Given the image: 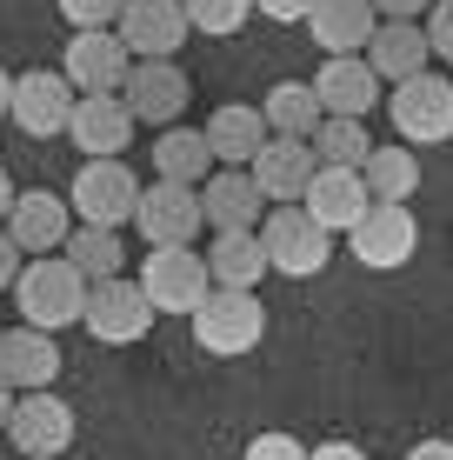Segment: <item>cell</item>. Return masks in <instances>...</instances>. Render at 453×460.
Returning <instances> with one entry per match:
<instances>
[{"instance_id":"obj_21","label":"cell","mask_w":453,"mask_h":460,"mask_svg":"<svg viewBox=\"0 0 453 460\" xmlns=\"http://www.w3.org/2000/svg\"><path fill=\"white\" fill-rule=\"evenodd\" d=\"M314 93L327 114H353L361 120L373 101H380V74L367 67V54H327L320 74H314Z\"/></svg>"},{"instance_id":"obj_5","label":"cell","mask_w":453,"mask_h":460,"mask_svg":"<svg viewBox=\"0 0 453 460\" xmlns=\"http://www.w3.org/2000/svg\"><path fill=\"white\" fill-rule=\"evenodd\" d=\"M213 274H207V253L194 247H147V267H140V294L153 300V314H194L207 300Z\"/></svg>"},{"instance_id":"obj_22","label":"cell","mask_w":453,"mask_h":460,"mask_svg":"<svg viewBox=\"0 0 453 460\" xmlns=\"http://www.w3.org/2000/svg\"><path fill=\"white\" fill-rule=\"evenodd\" d=\"M361 54H367V67L380 74V81H407V74H420L433 60V40H427V27H414V21H380Z\"/></svg>"},{"instance_id":"obj_6","label":"cell","mask_w":453,"mask_h":460,"mask_svg":"<svg viewBox=\"0 0 453 460\" xmlns=\"http://www.w3.org/2000/svg\"><path fill=\"white\" fill-rule=\"evenodd\" d=\"M134 227H140V241H147V247H194V234L207 227V214H200V187H187V181L140 187Z\"/></svg>"},{"instance_id":"obj_39","label":"cell","mask_w":453,"mask_h":460,"mask_svg":"<svg viewBox=\"0 0 453 460\" xmlns=\"http://www.w3.org/2000/svg\"><path fill=\"white\" fill-rule=\"evenodd\" d=\"M407 460H453V440H420Z\"/></svg>"},{"instance_id":"obj_37","label":"cell","mask_w":453,"mask_h":460,"mask_svg":"<svg viewBox=\"0 0 453 460\" xmlns=\"http://www.w3.org/2000/svg\"><path fill=\"white\" fill-rule=\"evenodd\" d=\"M260 13H267V21H307V13H314V0H254Z\"/></svg>"},{"instance_id":"obj_43","label":"cell","mask_w":453,"mask_h":460,"mask_svg":"<svg viewBox=\"0 0 453 460\" xmlns=\"http://www.w3.org/2000/svg\"><path fill=\"white\" fill-rule=\"evenodd\" d=\"M40 460H67V454H40Z\"/></svg>"},{"instance_id":"obj_9","label":"cell","mask_w":453,"mask_h":460,"mask_svg":"<svg viewBox=\"0 0 453 460\" xmlns=\"http://www.w3.org/2000/svg\"><path fill=\"white\" fill-rule=\"evenodd\" d=\"M87 334L100 341V347H134V341H147V327H153V300L140 294V280H93L87 288Z\"/></svg>"},{"instance_id":"obj_16","label":"cell","mask_w":453,"mask_h":460,"mask_svg":"<svg viewBox=\"0 0 453 460\" xmlns=\"http://www.w3.org/2000/svg\"><path fill=\"white\" fill-rule=\"evenodd\" d=\"M314 147L307 140H293V134H267V147L247 161V173H254V187H260V200L267 208H280V200H301L307 194V181H314Z\"/></svg>"},{"instance_id":"obj_34","label":"cell","mask_w":453,"mask_h":460,"mask_svg":"<svg viewBox=\"0 0 453 460\" xmlns=\"http://www.w3.org/2000/svg\"><path fill=\"white\" fill-rule=\"evenodd\" d=\"M427 40H433V54H440V60H453V0H433Z\"/></svg>"},{"instance_id":"obj_38","label":"cell","mask_w":453,"mask_h":460,"mask_svg":"<svg viewBox=\"0 0 453 460\" xmlns=\"http://www.w3.org/2000/svg\"><path fill=\"white\" fill-rule=\"evenodd\" d=\"M307 460H367L353 440H320V447H307Z\"/></svg>"},{"instance_id":"obj_3","label":"cell","mask_w":453,"mask_h":460,"mask_svg":"<svg viewBox=\"0 0 453 460\" xmlns=\"http://www.w3.org/2000/svg\"><path fill=\"white\" fill-rule=\"evenodd\" d=\"M334 234L320 227L314 214L301 208V200H280V208L260 214V247H267V267L274 274H287V280H314L320 267H327V247Z\"/></svg>"},{"instance_id":"obj_26","label":"cell","mask_w":453,"mask_h":460,"mask_svg":"<svg viewBox=\"0 0 453 460\" xmlns=\"http://www.w3.org/2000/svg\"><path fill=\"white\" fill-rule=\"evenodd\" d=\"M153 173L161 181H187V187H200L213 173V147H207V134L200 127H161V140H153Z\"/></svg>"},{"instance_id":"obj_13","label":"cell","mask_w":453,"mask_h":460,"mask_svg":"<svg viewBox=\"0 0 453 460\" xmlns=\"http://www.w3.org/2000/svg\"><path fill=\"white\" fill-rule=\"evenodd\" d=\"M114 34L127 40L134 60H174L180 40L194 34V27H187V7H180V0H127V7H120V21H114Z\"/></svg>"},{"instance_id":"obj_30","label":"cell","mask_w":453,"mask_h":460,"mask_svg":"<svg viewBox=\"0 0 453 460\" xmlns=\"http://www.w3.org/2000/svg\"><path fill=\"white\" fill-rule=\"evenodd\" d=\"M60 253H67L87 280H114V274H120V253H127V247H120V227H87V220H81V227L67 234V247H60Z\"/></svg>"},{"instance_id":"obj_18","label":"cell","mask_w":453,"mask_h":460,"mask_svg":"<svg viewBox=\"0 0 453 460\" xmlns=\"http://www.w3.org/2000/svg\"><path fill=\"white\" fill-rule=\"evenodd\" d=\"M134 107L120 101V93H81L74 101V120H67V140L81 154H127L134 140Z\"/></svg>"},{"instance_id":"obj_31","label":"cell","mask_w":453,"mask_h":460,"mask_svg":"<svg viewBox=\"0 0 453 460\" xmlns=\"http://www.w3.org/2000/svg\"><path fill=\"white\" fill-rule=\"evenodd\" d=\"M180 7H187V27H194V34H240L254 0H180Z\"/></svg>"},{"instance_id":"obj_40","label":"cell","mask_w":453,"mask_h":460,"mask_svg":"<svg viewBox=\"0 0 453 460\" xmlns=\"http://www.w3.org/2000/svg\"><path fill=\"white\" fill-rule=\"evenodd\" d=\"M7 208H13V181H7V167H0V220H7Z\"/></svg>"},{"instance_id":"obj_11","label":"cell","mask_w":453,"mask_h":460,"mask_svg":"<svg viewBox=\"0 0 453 460\" xmlns=\"http://www.w3.org/2000/svg\"><path fill=\"white\" fill-rule=\"evenodd\" d=\"M127 40L114 34V27H74L67 40V60H60V74L74 81V93H120L127 87Z\"/></svg>"},{"instance_id":"obj_12","label":"cell","mask_w":453,"mask_h":460,"mask_svg":"<svg viewBox=\"0 0 453 460\" xmlns=\"http://www.w3.org/2000/svg\"><path fill=\"white\" fill-rule=\"evenodd\" d=\"M74 101H81V93H74V81H67V74L34 67V74H21V81H13L7 120L21 127V134H34V140H54V134H67Z\"/></svg>"},{"instance_id":"obj_23","label":"cell","mask_w":453,"mask_h":460,"mask_svg":"<svg viewBox=\"0 0 453 460\" xmlns=\"http://www.w3.org/2000/svg\"><path fill=\"white\" fill-rule=\"evenodd\" d=\"M373 27H380L373 0H314V13H307V34L320 54H361Z\"/></svg>"},{"instance_id":"obj_24","label":"cell","mask_w":453,"mask_h":460,"mask_svg":"<svg viewBox=\"0 0 453 460\" xmlns=\"http://www.w3.org/2000/svg\"><path fill=\"white\" fill-rule=\"evenodd\" d=\"M200 134H207V147H213V161H221V167H247L260 147H267V114L227 101V107H213V120L200 127Z\"/></svg>"},{"instance_id":"obj_1","label":"cell","mask_w":453,"mask_h":460,"mask_svg":"<svg viewBox=\"0 0 453 460\" xmlns=\"http://www.w3.org/2000/svg\"><path fill=\"white\" fill-rule=\"evenodd\" d=\"M87 288H93V280L67 261V253H27L7 294H13V307H21L27 327L60 334V327H74L87 314Z\"/></svg>"},{"instance_id":"obj_42","label":"cell","mask_w":453,"mask_h":460,"mask_svg":"<svg viewBox=\"0 0 453 460\" xmlns=\"http://www.w3.org/2000/svg\"><path fill=\"white\" fill-rule=\"evenodd\" d=\"M7 407H13V387L0 380V427H7Z\"/></svg>"},{"instance_id":"obj_15","label":"cell","mask_w":453,"mask_h":460,"mask_svg":"<svg viewBox=\"0 0 453 460\" xmlns=\"http://www.w3.org/2000/svg\"><path fill=\"white\" fill-rule=\"evenodd\" d=\"M7 234L21 253H60L74 234V208L67 194H47V187H27V194H13L7 208Z\"/></svg>"},{"instance_id":"obj_17","label":"cell","mask_w":453,"mask_h":460,"mask_svg":"<svg viewBox=\"0 0 453 460\" xmlns=\"http://www.w3.org/2000/svg\"><path fill=\"white\" fill-rule=\"evenodd\" d=\"M301 208L314 214L327 234H353V220L373 208V194H367L361 167H314V181H307Z\"/></svg>"},{"instance_id":"obj_29","label":"cell","mask_w":453,"mask_h":460,"mask_svg":"<svg viewBox=\"0 0 453 460\" xmlns=\"http://www.w3.org/2000/svg\"><path fill=\"white\" fill-rule=\"evenodd\" d=\"M361 181H367L373 200H414V187H420L414 147H373L367 161H361Z\"/></svg>"},{"instance_id":"obj_19","label":"cell","mask_w":453,"mask_h":460,"mask_svg":"<svg viewBox=\"0 0 453 460\" xmlns=\"http://www.w3.org/2000/svg\"><path fill=\"white\" fill-rule=\"evenodd\" d=\"M0 380L13 394H34V387H54L60 380V341L47 327H13L0 334Z\"/></svg>"},{"instance_id":"obj_14","label":"cell","mask_w":453,"mask_h":460,"mask_svg":"<svg viewBox=\"0 0 453 460\" xmlns=\"http://www.w3.org/2000/svg\"><path fill=\"white\" fill-rule=\"evenodd\" d=\"M187 93H194V81H187L174 60H134V67H127V87H120V101L134 107V120L174 127L180 107H187Z\"/></svg>"},{"instance_id":"obj_8","label":"cell","mask_w":453,"mask_h":460,"mask_svg":"<svg viewBox=\"0 0 453 460\" xmlns=\"http://www.w3.org/2000/svg\"><path fill=\"white\" fill-rule=\"evenodd\" d=\"M353 261L373 267V274H394V267H407L414 261V247H420V220L407 214V200H373V208L353 220Z\"/></svg>"},{"instance_id":"obj_36","label":"cell","mask_w":453,"mask_h":460,"mask_svg":"<svg viewBox=\"0 0 453 460\" xmlns=\"http://www.w3.org/2000/svg\"><path fill=\"white\" fill-rule=\"evenodd\" d=\"M21 261H27V253L13 247V234H7V227H0V294L13 288V274H21Z\"/></svg>"},{"instance_id":"obj_25","label":"cell","mask_w":453,"mask_h":460,"mask_svg":"<svg viewBox=\"0 0 453 460\" xmlns=\"http://www.w3.org/2000/svg\"><path fill=\"white\" fill-rule=\"evenodd\" d=\"M207 274H213V288H260V280L274 274V267H267V247H260V227H227V234H213Z\"/></svg>"},{"instance_id":"obj_20","label":"cell","mask_w":453,"mask_h":460,"mask_svg":"<svg viewBox=\"0 0 453 460\" xmlns=\"http://www.w3.org/2000/svg\"><path fill=\"white\" fill-rule=\"evenodd\" d=\"M200 214H207L213 234H227V227H260L267 200H260V187H254V173H247V167H221V173H207V181H200Z\"/></svg>"},{"instance_id":"obj_28","label":"cell","mask_w":453,"mask_h":460,"mask_svg":"<svg viewBox=\"0 0 453 460\" xmlns=\"http://www.w3.org/2000/svg\"><path fill=\"white\" fill-rule=\"evenodd\" d=\"M307 147H314L320 167H361L373 154V140H367V127L353 114H320V127L307 134Z\"/></svg>"},{"instance_id":"obj_4","label":"cell","mask_w":453,"mask_h":460,"mask_svg":"<svg viewBox=\"0 0 453 460\" xmlns=\"http://www.w3.org/2000/svg\"><path fill=\"white\" fill-rule=\"evenodd\" d=\"M134 200H140V181H134V167L120 161V154H87V167L74 173V187H67V208H74V220H87V227H127Z\"/></svg>"},{"instance_id":"obj_7","label":"cell","mask_w":453,"mask_h":460,"mask_svg":"<svg viewBox=\"0 0 453 460\" xmlns=\"http://www.w3.org/2000/svg\"><path fill=\"white\" fill-rule=\"evenodd\" d=\"M394 127L407 147H440L453 140V81L440 74H407V81H394Z\"/></svg>"},{"instance_id":"obj_35","label":"cell","mask_w":453,"mask_h":460,"mask_svg":"<svg viewBox=\"0 0 453 460\" xmlns=\"http://www.w3.org/2000/svg\"><path fill=\"white\" fill-rule=\"evenodd\" d=\"M427 7H433V0H373V13H380V21H420Z\"/></svg>"},{"instance_id":"obj_2","label":"cell","mask_w":453,"mask_h":460,"mask_svg":"<svg viewBox=\"0 0 453 460\" xmlns=\"http://www.w3.org/2000/svg\"><path fill=\"white\" fill-rule=\"evenodd\" d=\"M187 321H194V347L213 354V360L254 354L260 334H267V307L254 300V288H207V300H200Z\"/></svg>"},{"instance_id":"obj_10","label":"cell","mask_w":453,"mask_h":460,"mask_svg":"<svg viewBox=\"0 0 453 460\" xmlns=\"http://www.w3.org/2000/svg\"><path fill=\"white\" fill-rule=\"evenodd\" d=\"M7 440H13V454H21V460L67 454V447H74V407L60 401L54 387L13 394V407H7Z\"/></svg>"},{"instance_id":"obj_41","label":"cell","mask_w":453,"mask_h":460,"mask_svg":"<svg viewBox=\"0 0 453 460\" xmlns=\"http://www.w3.org/2000/svg\"><path fill=\"white\" fill-rule=\"evenodd\" d=\"M7 101H13V81H7V67H0V114H7Z\"/></svg>"},{"instance_id":"obj_32","label":"cell","mask_w":453,"mask_h":460,"mask_svg":"<svg viewBox=\"0 0 453 460\" xmlns=\"http://www.w3.org/2000/svg\"><path fill=\"white\" fill-rule=\"evenodd\" d=\"M127 0H60V21L67 27H114Z\"/></svg>"},{"instance_id":"obj_27","label":"cell","mask_w":453,"mask_h":460,"mask_svg":"<svg viewBox=\"0 0 453 460\" xmlns=\"http://www.w3.org/2000/svg\"><path fill=\"white\" fill-rule=\"evenodd\" d=\"M260 114H267V134H293V140H307L320 127V93H314V81H280L267 101H260Z\"/></svg>"},{"instance_id":"obj_33","label":"cell","mask_w":453,"mask_h":460,"mask_svg":"<svg viewBox=\"0 0 453 460\" xmlns=\"http://www.w3.org/2000/svg\"><path fill=\"white\" fill-rule=\"evenodd\" d=\"M240 460H307V447L293 434H280V427H267V434H254L247 440V454Z\"/></svg>"}]
</instances>
